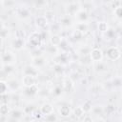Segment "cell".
I'll return each mask as SVG.
<instances>
[{"mask_svg": "<svg viewBox=\"0 0 122 122\" xmlns=\"http://www.w3.org/2000/svg\"><path fill=\"white\" fill-rule=\"evenodd\" d=\"M0 113H1L2 116H5V115H7V114L10 113V109H9L8 104L2 103V105L0 107Z\"/></svg>", "mask_w": 122, "mask_h": 122, "instance_id": "cell-23", "label": "cell"}, {"mask_svg": "<svg viewBox=\"0 0 122 122\" xmlns=\"http://www.w3.org/2000/svg\"><path fill=\"white\" fill-rule=\"evenodd\" d=\"M45 63H46V59H45L42 55H38V56L33 57L31 65H32L33 67H35V68L39 69V68L43 67V66L45 65Z\"/></svg>", "mask_w": 122, "mask_h": 122, "instance_id": "cell-10", "label": "cell"}, {"mask_svg": "<svg viewBox=\"0 0 122 122\" xmlns=\"http://www.w3.org/2000/svg\"><path fill=\"white\" fill-rule=\"evenodd\" d=\"M40 112L44 115V116H49L54 113V108L51 103H44L41 105L40 107Z\"/></svg>", "mask_w": 122, "mask_h": 122, "instance_id": "cell-7", "label": "cell"}, {"mask_svg": "<svg viewBox=\"0 0 122 122\" xmlns=\"http://www.w3.org/2000/svg\"><path fill=\"white\" fill-rule=\"evenodd\" d=\"M73 113H74L75 117H77V118H80V117H82V116L85 114V112H84V110H83L82 106H78V107H76V108L74 109V111H73Z\"/></svg>", "mask_w": 122, "mask_h": 122, "instance_id": "cell-21", "label": "cell"}, {"mask_svg": "<svg viewBox=\"0 0 122 122\" xmlns=\"http://www.w3.org/2000/svg\"><path fill=\"white\" fill-rule=\"evenodd\" d=\"M33 122H39V121H33Z\"/></svg>", "mask_w": 122, "mask_h": 122, "instance_id": "cell-31", "label": "cell"}, {"mask_svg": "<svg viewBox=\"0 0 122 122\" xmlns=\"http://www.w3.org/2000/svg\"><path fill=\"white\" fill-rule=\"evenodd\" d=\"M113 14L116 18L122 19V6H117L113 10Z\"/></svg>", "mask_w": 122, "mask_h": 122, "instance_id": "cell-24", "label": "cell"}, {"mask_svg": "<svg viewBox=\"0 0 122 122\" xmlns=\"http://www.w3.org/2000/svg\"><path fill=\"white\" fill-rule=\"evenodd\" d=\"M75 18L77 19V23H87L88 21V18H89V14H88V11L86 10H84L83 8H81L77 12L76 14L74 15Z\"/></svg>", "mask_w": 122, "mask_h": 122, "instance_id": "cell-8", "label": "cell"}, {"mask_svg": "<svg viewBox=\"0 0 122 122\" xmlns=\"http://www.w3.org/2000/svg\"><path fill=\"white\" fill-rule=\"evenodd\" d=\"M0 87H1V94L2 95H5L8 92L9 89H10L8 82H5L4 80H1L0 81Z\"/></svg>", "mask_w": 122, "mask_h": 122, "instance_id": "cell-19", "label": "cell"}, {"mask_svg": "<svg viewBox=\"0 0 122 122\" xmlns=\"http://www.w3.org/2000/svg\"><path fill=\"white\" fill-rule=\"evenodd\" d=\"M10 44H11V46H12L13 49L18 50V51H19V50H22V49L24 48V39L14 37V38L11 40Z\"/></svg>", "mask_w": 122, "mask_h": 122, "instance_id": "cell-12", "label": "cell"}, {"mask_svg": "<svg viewBox=\"0 0 122 122\" xmlns=\"http://www.w3.org/2000/svg\"><path fill=\"white\" fill-rule=\"evenodd\" d=\"M97 27H98V30H100V31L103 32V33H105V32H107V31L109 30V26H108L107 22H105V21L99 22Z\"/></svg>", "mask_w": 122, "mask_h": 122, "instance_id": "cell-18", "label": "cell"}, {"mask_svg": "<svg viewBox=\"0 0 122 122\" xmlns=\"http://www.w3.org/2000/svg\"><path fill=\"white\" fill-rule=\"evenodd\" d=\"M38 91H39V89H38L37 85L24 88V93L26 95H28V96H33V95H35L36 93H38Z\"/></svg>", "mask_w": 122, "mask_h": 122, "instance_id": "cell-15", "label": "cell"}, {"mask_svg": "<svg viewBox=\"0 0 122 122\" xmlns=\"http://www.w3.org/2000/svg\"><path fill=\"white\" fill-rule=\"evenodd\" d=\"M58 112H59V115L61 117L67 118V117L71 116V109L68 105H62L61 107H59Z\"/></svg>", "mask_w": 122, "mask_h": 122, "instance_id": "cell-9", "label": "cell"}, {"mask_svg": "<svg viewBox=\"0 0 122 122\" xmlns=\"http://www.w3.org/2000/svg\"><path fill=\"white\" fill-rule=\"evenodd\" d=\"M22 115H23V112H22L20 110H18V109L13 110V111L10 112V117H11L12 119H15V120L20 119V118L22 117Z\"/></svg>", "mask_w": 122, "mask_h": 122, "instance_id": "cell-20", "label": "cell"}, {"mask_svg": "<svg viewBox=\"0 0 122 122\" xmlns=\"http://www.w3.org/2000/svg\"><path fill=\"white\" fill-rule=\"evenodd\" d=\"M80 4L81 3H79V2H70V3H68L67 8H66L67 14H69V15H75L76 12L81 9Z\"/></svg>", "mask_w": 122, "mask_h": 122, "instance_id": "cell-5", "label": "cell"}, {"mask_svg": "<svg viewBox=\"0 0 122 122\" xmlns=\"http://www.w3.org/2000/svg\"><path fill=\"white\" fill-rule=\"evenodd\" d=\"M47 51H48V53H50V54H56L57 51H58V47L53 46V45H51V46L48 47Z\"/></svg>", "mask_w": 122, "mask_h": 122, "instance_id": "cell-27", "label": "cell"}, {"mask_svg": "<svg viewBox=\"0 0 122 122\" xmlns=\"http://www.w3.org/2000/svg\"><path fill=\"white\" fill-rule=\"evenodd\" d=\"M75 122H79V121H75Z\"/></svg>", "mask_w": 122, "mask_h": 122, "instance_id": "cell-32", "label": "cell"}, {"mask_svg": "<svg viewBox=\"0 0 122 122\" xmlns=\"http://www.w3.org/2000/svg\"><path fill=\"white\" fill-rule=\"evenodd\" d=\"M23 72H24V75H33V76H36L38 74V69L33 67L32 65H30V66L25 67Z\"/></svg>", "mask_w": 122, "mask_h": 122, "instance_id": "cell-13", "label": "cell"}, {"mask_svg": "<svg viewBox=\"0 0 122 122\" xmlns=\"http://www.w3.org/2000/svg\"><path fill=\"white\" fill-rule=\"evenodd\" d=\"M48 23H49V20L46 18L45 15L37 16L36 19H35V25H36L38 28H40V29H44V28H46L47 25H48Z\"/></svg>", "mask_w": 122, "mask_h": 122, "instance_id": "cell-11", "label": "cell"}, {"mask_svg": "<svg viewBox=\"0 0 122 122\" xmlns=\"http://www.w3.org/2000/svg\"><path fill=\"white\" fill-rule=\"evenodd\" d=\"M122 53L117 46H111L105 51V56L110 61H116L121 57Z\"/></svg>", "mask_w": 122, "mask_h": 122, "instance_id": "cell-1", "label": "cell"}, {"mask_svg": "<svg viewBox=\"0 0 122 122\" xmlns=\"http://www.w3.org/2000/svg\"><path fill=\"white\" fill-rule=\"evenodd\" d=\"M90 58L92 62H95V63H101L102 60H103V57H104V53L102 51V50L100 48H93L90 51Z\"/></svg>", "mask_w": 122, "mask_h": 122, "instance_id": "cell-3", "label": "cell"}, {"mask_svg": "<svg viewBox=\"0 0 122 122\" xmlns=\"http://www.w3.org/2000/svg\"><path fill=\"white\" fill-rule=\"evenodd\" d=\"M62 42H63V39H62V37L59 36L58 34H54V35H52V36L51 37V45H53V46L58 47V46L61 45Z\"/></svg>", "mask_w": 122, "mask_h": 122, "instance_id": "cell-17", "label": "cell"}, {"mask_svg": "<svg viewBox=\"0 0 122 122\" xmlns=\"http://www.w3.org/2000/svg\"><path fill=\"white\" fill-rule=\"evenodd\" d=\"M96 122H105V121H104V120H102V119H98Z\"/></svg>", "mask_w": 122, "mask_h": 122, "instance_id": "cell-30", "label": "cell"}, {"mask_svg": "<svg viewBox=\"0 0 122 122\" xmlns=\"http://www.w3.org/2000/svg\"><path fill=\"white\" fill-rule=\"evenodd\" d=\"M16 54L10 51H7L1 54L2 66H13V64L16 63Z\"/></svg>", "mask_w": 122, "mask_h": 122, "instance_id": "cell-2", "label": "cell"}, {"mask_svg": "<svg viewBox=\"0 0 122 122\" xmlns=\"http://www.w3.org/2000/svg\"><path fill=\"white\" fill-rule=\"evenodd\" d=\"M21 82H22V85L24 86V88L31 87V86L36 85L37 78H36V76H33V75H23Z\"/></svg>", "mask_w": 122, "mask_h": 122, "instance_id": "cell-6", "label": "cell"}, {"mask_svg": "<svg viewBox=\"0 0 122 122\" xmlns=\"http://www.w3.org/2000/svg\"><path fill=\"white\" fill-rule=\"evenodd\" d=\"M53 71L57 74H60L63 72V66L59 63H55L54 66H53Z\"/></svg>", "mask_w": 122, "mask_h": 122, "instance_id": "cell-26", "label": "cell"}, {"mask_svg": "<svg viewBox=\"0 0 122 122\" xmlns=\"http://www.w3.org/2000/svg\"><path fill=\"white\" fill-rule=\"evenodd\" d=\"M82 108H83V110H84V112H90L92 110V103H91L89 100H87V101H85V102H84V104L82 105Z\"/></svg>", "mask_w": 122, "mask_h": 122, "instance_id": "cell-25", "label": "cell"}, {"mask_svg": "<svg viewBox=\"0 0 122 122\" xmlns=\"http://www.w3.org/2000/svg\"><path fill=\"white\" fill-rule=\"evenodd\" d=\"M17 15L20 17V18H28L30 15V11L28 8H19L17 10Z\"/></svg>", "mask_w": 122, "mask_h": 122, "instance_id": "cell-16", "label": "cell"}, {"mask_svg": "<svg viewBox=\"0 0 122 122\" xmlns=\"http://www.w3.org/2000/svg\"><path fill=\"white\" fill-rule=\"evenodd\" d=\"M5 33L8 34L9 33V30H8V28L5 27L4 23H2V26H1V38H2V40H4L6 38V34Z\"/></svg>", "mask_w": 122, "mask_h": 122, "instance_id": "cell-28", "label": "cell"}, {"mask_svg": "<svg viewBox=\"0 0 122 122\" xmlns=\"http://www.w3.org/2000/svg\"><path fill=\"white\" fill-rule=\"evenodd\" d=\"M61 92H62L61 88H60V87H56V88L54 89L53 93H54V94H56V95H59V94H61Z\"/></svg>", "mask_w": 122, "mask_h": 122, "instance_id": "cell-29", "label": "cell"}, {"mask_svg": "<svg viewBox=\"0 0 122 122\" xmlns=\"http://www.w3.org/2000/svg\"><path fill=\"white\" fill-rule=\"evenodd\" d=\"M77 30H79L80 32L84 33L88 30V24L87 23H77L76 24V29Z\"/></svg>", "mask_w": 122, "mask_h": 122, "instance_id": "cell-22", "label": "cell"}, {"mask_svg": "<svg viewBox=\"0 0 122 122\" xmlns=\"http://www.w3.org/2000/svg\"><path fill=\"white\" fill-rule=\"evenodd\" d=\"M72 24V19L71 17V15L69 14H64L61 18H60V25L63 27H70Z\"/></svg>", "mask_w": 122, "mask_h": 122, "instance_id": "cell-14", "label": "cell"}, {"mask_svg": "<svg viewBox=\"0 0 122 122\" xmlns=\"http://www.w3.org/2000/svg\"><path fill=\"white\" fill-rule=\"evenodd\" d=\"M29 42H30V44L31 46H33V47H39V46L41 45V43H42V35H41L39 32L34 31V32H32V33L30 35V37H29Z\"/></svg>", "mask_w": 122, "mask_h": 122, "instance_id": "cell-4", "label": "cell"}]
</instances>
